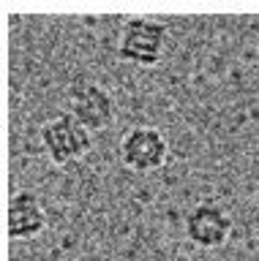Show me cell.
<instances>
[{"mask_svg": "<svg viewBox=\"0 0 259 261\" xmlns=\"http://www.w3.org/2000/svg\"><path fill=\"white\" fill-rule=\"evenodd\" d=\"M185 237L199 250L224 248L232 237V215L216 201H199L183 220Z\"/></svg>", "mask_w": 259, "mask_h": 261, "instance_id": "obj_5", "label": "cell"}, {"mask_svg": "<svg viewBox=\"0 0 259 261\" xmlns=\"http://www.w3.org/2000/svg\"><path fill=\"white\" fill-rule=\"evenodd\" d=\"M120 163L128 171H136V174H150V171H158L169 158V142L167 134L153 125H134L128 128L123 139H120Z\"/></svg>", "mask_w": 259, "mask_h": 261, "instance_id": "obj_4", "label": "cell"}, {"mask_svg": "<svg viewBox=\"0 0 259 261\" xmlns=\"http://www.w3.org/2000/svg\"><path fill=\"white\" fill-rule=\"evenodd\" d=\"M66 112L74 120H79L90 134H101V130L112 128V122L117 117L115 98L107 87H101L99 82H74L66 93Z\"/></svg>", "mask_w": 259, "mask_h": 261, "instance_id": "obj_3", "label": "cell"}, {"mask_svg": "<svg viewBox=\"0 0 259 261\" xmlns=\"http://www.w3.org/2000/svg\"><path fill=\"white\" fill-rule=\"evenodd\" d=\"M169 46V28L158 19H145L134 16L126 19L117 36V57L123 63L139 65V68H153L164 60Z\"/></svg>", "mask_w": 259, "mask_h": 261, "instance_id": "obj_1", "label": "cell"}, {"mask_svg": "<svg viewBox=\"0 0 259 261\" xmlns=\"http://www.w3.org/2000/svg\"><path fill=\"white\" fill-rule=\"evenodd\" d=\"M6 228L9 237L17 242H28L41 237L46 228V207L33 191H17L11 193L9 207H6Z\"/></svg>", "mask_w": 259, "mask_h": 261, "instance_id": "obj_6", "label": "cell"}, {"mask_svg": "<svg viewBox=\"0 0 259 261\" xmlns=\"http://www.w3.org/2000/svg\"><path fill=\"white\" fill-rule=\"evenodd\" d=\"M38 142H41L44 155L55 166H66L79 158H85L93 144V134L79 120H74L68 112L55 114L38 128Z\"/></svg>", "mask_w": 259, "mask_h": 261, "instance_id": "obj_2", "label": "cell"}]
</instances>
